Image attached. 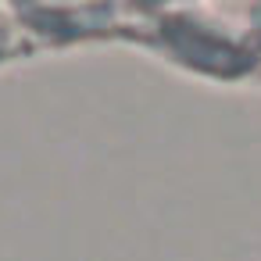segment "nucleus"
I'll use <instances>...</instances> for the list:
<instances>
[]
</instances>
